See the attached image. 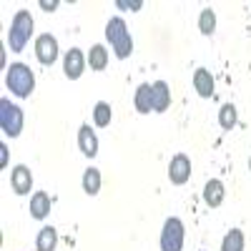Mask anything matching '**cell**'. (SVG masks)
<instances>
[{"label": "cell", "instance_id": "obj_4", "mask_svg": "<svg viewBox=\"0 0 251 251\" xmlns=\"http://www.w3.org/2000/svg\"><path fill=\"white\" fill-rule=\"evenodd\" d=\"M0 126H3V133L10 138H18L23 131V111L13 106L8 98L0 100Z\"/></svg>", "mask_w": 251, "mask_h": 251}, {"label": "cell", "instance_id": "obj_21", "mask_svg": "<svg viewBox=\"0 0 251 251\" xmlns=\"http://www.w3.org/2000/svg\"><path fill=\"white\" fill-rule=\"evenodd\" d=\"M219 123H221L224 131H231L234 126H236V106H234V103H226V106H221V111H219Z\"/></svg>", "mask_w": 251, "mask_h": 251}, {"label": "cell", "instance_id": "obj_17", "mask_svg": "<svg viewBox=\"0 0 251 251\" xmlns=\"http://www.w3.org/2000/svg\"><path fill=\"white\" fill-rule=\"evenodd\" d=\"M88 63H91V71H106L108 66V50L103 46H93L88 53Z\"/></svg>", "mask_w": 251, "mask_h": 251}, {"label": "cell", "instance_id": "obj_23", "mask_svg": "<svg viewBox=\"0 0 251 251\" xmlns=\"http://www.w3.org/2000/svg\"><path fill=\"white\" fill-rule=\"evenodd\" d=\"M141 0H133V3H128V0H118V8H126V10H141Z\"/></svg>", "mask_w": 251, "mask_h": 251}, {"label": "cell", "instance_id": "obj_2", "mask_svg": "<svg viewBox=\"0 0 251 251\" xmlns=\"http://www.w3.org/2000/svg\"><path fill=\"white\" fill-rule=\"evenodd\" d=\"M106 38L108 43L113 46L116 50V58H128L133 53V40H131V33L126 28V20L123 18H111L108 25H106Z\"/></svg>", "mask_w": 251, "mask_h": 251}, {"label": "cell", "instance_id": "obj_12", "mask_svg": "<svg viewBox=\"0 0 251 251\" xmlns=\"http://www.w3.org/2000/svg\"><path fill=\"white\" fill-rule=\"evenodd\" d=\"M194 88L201 98H211L214 96V75H211V71L199 68L194 73Z\"/></svg>", "mask_w": 251, "mask_h": 251}, {"label": "cell", "instance_id": "obj_11", "mask_svg": "<svg viewBox=\"0 0 251 251\" xmlns=\"http://www.w3.org/2000/svg\"><path fill=\"white\" fill-rule=\"evenodd\" d=\"M151 93H153V111H156V113H163L166 108L171 106V88L166 86L163 80H156V83H153Z\"/></svg>", "mask_w": 251, "mask_h": 251}, {"label": "cell", "instance_id": "obj_26", "mask_svg": "<svg viewBox=\"0 0 251 251\" xmlns=\"http://www.w3.org/2000/svg\"><path fill=\"white\" fill-rule=\"evenodd\" d=\"M249 171H251V158H249Z\"/></svg>", "mask_w": 251, "mask_h": 251}, {"label": "cell", "instance_id": "obj_8", "mask_svg": "<svg viewBox=\"0 0 251 251\" xmlns=\"http://www.w3.org/2000/svg\"><path fill=\"white\" fill-rule=\"evenodd\" d=\"M63 71H66V75L71 80H78L83 75V71H86V55H83L80 48H71L66 53V58H63Z\"/></svg>", "mask_w": 251, "mask_h": 251}, {"label": "cell", "instance_id": "obj_1", "mask_svg": "<svg viewBox=\"0 0 251 251\" xmlns=\"http://www.w3.org/2000/svg\"><path fill=\"white\" fill-rule=\"evenodd\" d=\"M30 33H33V15L30 10H18L10 20V30H8V46L13 53H20L28 40H30Z\"/></svg>", "mask_w": 251, "mask_h": 251}, {"label": "cell", "instance_id": "obj_18", "mask_svg": "<svg viewBox=\"0 0 251 251\" xmlns=\"http://www.w3.org/2000/svg\"><path fill=\"white\" fill-rule=\"evenodd\" d=\"M221 251H244V231L241 228H231L221 244Z\"/></svg>", "mask_w": 251, "mask_h": 251}, {"label": "cell", "instance_id": "obj_24", "mask_svg": "<svg viewBox=\"0 0 251 251\" xmlns=\"http://www.w3.org/2000/svg\"><path fill=\"white\" fill-rule=\"evenodd\" d=\"M0 166H3V169L8 166V146L5 143H0Z\"/></svg>", "mask_w": 251, "mask_h": 251}, {"label": "cell", "instance_id": "obj_5", "mask_svg": "<svg viewBox=\"0 0 251 251\" xmlns=\"http://www.w3.org/2000/svg\"><path fill=\"white\" fill-rule=\"evenodd\" d=\"M183 249V224L181 219H166L161 231V251H181Z\"/></svg>", "mask_w": 251, "mask_h": 251}, {"label": "cell", "instance_id": "obj_9", "mask_svg": "<svg viewBox=\"0 0 251 251\" xmlns=\"http://www.w3.org/2000/svg\"><path fill=\"white\" fill-rule=\"evenodd\" d=\"M10 186H13V191H15L18 196L30 194V188H33V176H30V169H28V166H15L13 174H10Z\"/></svg>", "mask_w": 251, "mask_h": 251}, {"label": "cell", "instance_id": "obj_16", "mask_svg": "<svg viewBox=\"0 0 251 251\" xmlns=\"http://www.w3.org/2000/svg\"><path fill=\"white\" fill-rule=\"evenodd\" d=\"M55 244H58V231L53 226H43L40 228V234H38V251H55Z\"/></svg>", "mask_w": 251, "mask_h": 251}, {"label": "cell", "instance_id": "obj_25", "mask_svg": "<svg viewBox=\"0 0 251 251\" xmlns=\"http://www.w3.org/2000/svg\"><path fill=\"white\" fill-rule=\"evenodd\" d=\"M40 8H43L46 13H53L58 8V3H55V0H50V3H48V0H40Z\"/></svg>", "mask_w": 251, "mask_h": 251}, {"label": "cell", "instance_id": "obj_6", "mask_svg": "<svg viewBox=\"0 0 251 251\" xmlns=\"http://www.w3.org/2000/svg\"><path fill=\"white\" fill-rule=\"evenodd\" d=\"M35 58L43 63V66H53V63L58 60V40L50 33L38 35V40H35Z\"/></svg>", "mask_w": 251, "mask_h": 251}, {"label": "cell", "instance_id": "obj_3", "mask_svg": "<svg viewBox=\"0 0 251 251\" xmlns=\"http://www.w3.org/2000/svg\"><path fill=\"white\" fill-rule=\"evenodd\" d=\"M5 83L18 98H28L33 93V88H35V75L25 63H13V66L8 68Z\"/></svg>", "mask_w": 251, "mask_h": 251}, {"label": "cell", "instance_id": "obj_14", "mask_svg": "<svg viewBox=\"0 0 251 251\" xmlns=\"http://www.w3.org/2000/svg\"><path fill=\"white\" fill-rule=\"evenodd\" d=\"M133 103H136L138 113H151L153 111V93H151L149 83H141V86H138V91L133 96Z\"/></svg>", "mask_w": 251, "mask_h": 251}, {"label": "cell", "instance_id": "obj_22", "mask_svg": "<svg viewBox=\"0 0 251 251\" xmlns=\"http://www.w3.org/2000/svg\"><path fill=\"white\" fill-rule=\"evenodd\" d=\"M199 30H201L203 35H211V33L216 30V13H214L211 8L201 10V15H199Z\"/></svg>", "mask_w": 251, "mask_h": 251}, {"label": "cell", "instance_id": "obj_20", "mask_svg": "<svg viewBox=\"0 0 251 251\" xmlns=\"http://www.w3.org/2000/svg\"><path fill=\"white\" fill-rule=\"evenodd\" d=\"M111 116H113V111H111L108 103L106 100H98L96 108H93V123L100 126V128H106V126L111 123Z\"/></svg>", "mask_w": 251, "mask_h": 251}, {"label": "cell", "instance_id": "obj_13", "mask_svg": "<svg viewBox=\"0 0 251 251\" xmlns=\"http://www.w3.org/2000/svg\"><path fill=\"white\" fill-rule=\"evenodd\" d=\"M224 183L219 181V178H211L206 186H203V201L211 206V208H216V206H221L224 203Z\"/></svg>", "mask_w": 251, "mask_h": 251}, {"label": "cell", "instance_id": "obj_7", "mask_svg": "<svg viewBox=\"0 0 251 251\" xmlns=\"http://www.w3.org/2000/svg\"><path fill=\"white\" fill-rule=\"evenodd\" d=\"M169 178H171V183H176V186H183L188 178H191V161H188L186 153H176V156L171 158Z\"/></svg>", "mask_w": 251, "mask_h": 251}, {"label": "cell", "instance_id": "obj_15", "mask_svg": "<svg viewBox=\"0 0 251 251\" xmlns=\"http://www.w3.org/2000/svg\"><path fill=\"white\" fill-rule=\"evenodd\" d=\"M48 211H50V196L46 191L33 194V199H30V214H33V219H46Z\"/></svg>", "mask_w": 251, "mask_h": 251}, {"label": "cell", "instance_id": "obj_10", "mask_svg": "<svg viewBox=\"0 0 251 251\" xmlns=\"http://www.w3.org/2000/svg\"><path fill=\"white\" fill-rule=\"evenodd\" d=\"M78 149L83 151V156H88V158H93V156L98 153V138H96V133L91 131L88 123H83L80 131H78Z\"/></svg>", "mask_w": 251, "mask_h": 251}, {"label": "cell", "instance_id": "obj_19", "mask_svg": "<svg viewBox=\"0 0 251 251\" xmlns=\"http://www.w3.org/2000/svg\"><path fill=\"white\" fill-rule=\"evenodd\" d=\"M83 191L88 196H96L100 191V171L98 169H88L83 174Z\"/></svg>", "mask_w": 251, "mask_h": 251}]
</instances>
